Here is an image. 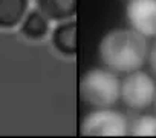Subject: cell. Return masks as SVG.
Here are the masks:
<instances>
[{
  "mask_svg": "<svg viewBox=\"0 0 156 138\" xmlns=\"http://www.w3.org/2000/svg\"><path fill=\"white\" fill-rule=\"evenodd\" d=\"M98 54L112 72L132 74L139 71L148 57L147 38L133 29L118 28L109 31L100 42Z\"/></svg>",
  "mask_w": 156,
  "mask_h": 138,
  "instance_id": "6da1fadb",
  "label": "cell"
},
{
  "mask_svg": "<svg viewBox=\"0 0 156 138\" xmlns=\"http://www.w3.org/2000/svg\"><path fill=\"white\" fill-rule=\"evenodd\" d=\"M80 95L86 104L106 109L119 100L121 82L112 71L90 69L81 77Z\"/></svg>",
  "mask_w": 156,
  "mask_h": 138,
  "instance_id": "7a4b0ae2",
  "label": "cell"
},
{
  "mask_svg": "<svg viewBox=\"0 0 156 138\" xmlns=\"http://www.w3.org/2000/svg\"><path fill=\"white\" fill-rule=\"evenodd\" d=\"M129 132V123L119 111L106 107L89 112L81 121V133L90 138H121Z\"/></svg>",
  "mask_w": 156,
  "mask_h": 138,
  "instance_id": "3957f363",
  "label": "cell"
},
{
  "mask_svg": "<svg viewBox=\"0 0 156 138\" xmlns=\"http://www.w3.org/2000/svg\"><path fill=\"white\" fill-rule=\"evenodd\" d=\"M119 98L127 107L133 111H144L150 107L156 98V83L153 77L141 69L127 74L121 82Z\"/></svg>",
  "mask_w": 156,
  "mask_h": 138,
  "instance_id": "277c9868",
  "label": "cell"
},
{
  "mask_svg": "<svg viewBox=\"0 0 156 138\" xmlns=\"http://www.w3.org/2000/svg\"><path fill=\"white\" fill-rule=\"evenodd\" d=\"M126 16L130 29L144 38H156V0H130Z\"/></svg>",
  "mask_w": 156,
  "mask_h": 138,
  "instance_id": "5b68a950",
  "label": "cell"
},
{
  "mask_svg": "<svg viewBox=\"0 0 156 138\" xmlns=\"http://www.w3.org/2000/svg\"><path fill=\"white\" fill-rule=\"evenodd\" d=\"M52 46L55 48L57 52H60L64 57H73L78 51V43H76V20H67L58 23L51 37Z\"/></svg>",
  "mask_w": 156,
  "mask_h": 138,
  "instance_id": "8992f818",
  "label": "cell"
},
{
  "mask_svg": "<svg viewBox=\"0 0 156 138\" xmlns=\"http://www.w3.org/2000/svg\"><path fill=\"white\" fill-rule=\"evenodd\" d=\"M78 0H35V9H38L49 22L72 20L76 13Z\"/></svg>",
  "mask_w": 156,
  "mask_h": 138,
  "instance_id": "52a82bcc",
  "label": "cell"
},
{
  "mask_svg": "<svg viewBox=\"0 0 156 138\" xmlns=\"http://www.w3.org/2000/svg\"><path fill=\"white\" fill-rule=\"evenodd\" d=\"M28 8L29 0H0V28L12 29L22 25Z\"/></svg>",
  "mask_w": 156,
  "mask_h": 138,
  "instance_id": "ba28073f",
  "label": "cell"
},
{
  "mask_svg": "<svg viewBox=\"0 0 156 138\" xmlns=\"http://www.w3.org/2000/svg\"><path fill=\"white\" fill-rule=\"evenodd\" d=\"M20 32L28 40H32V42L43 40L49 34V20L38 9H32L23 19L20 25Z\"/></svg>",
  "mask_w": 156,
  "mask_h": 138,
  "instance_id": "9c48e42d",
  "label": "cell"
},
{
  "mask_svg": "<svg viewBox=\"0 0 156 138\" xmlns=\"http://www.w3.org/2000/svg\"><path fill=\"white\" fill-rule=\"evenodd\" d=\"M129 133L135 138H156V115H142L129 126Z\"/></svg>",
  "mask_w": 156,
  "mask_h": 138,
  "instance_id": "30bf717a",
  "label": "cell"
},
{
  "mask_svg": "<svg viewBox=\"0 0 156 138\" xmlns=\"http://www.w3.org/2000/svg\"><path fill=\"white\" fill-rule=\"evenodd\" d=\"M147 58H148V64H150L151 72L156 75V38L151 43V46L148 48V57Z\"/></svg>",
  "mask_w": 156,
  "mask_h": 138,
  "instance_id": "8fae6325",
  "label": "cell"
},
{
  "mask_svg": "<svg viewBox=\"0 0 156 138\" xmlns=\"http://www.w3.org/2000/svg\"><path fill=\"white\" fill-rule=\"evenodd\" d=\"M153 106H154V111H156V98H154V103H153Z\"/></svg>",
  "mask_w": 156,
  "mask_h": 138,
  "instance_id": "7c38bea8",
  "label": "cell"
},
{
  "mask_svg": "<svg viewBox=\"0 0 156 138\" xmlns=\"http://www.w3.org/2000/svg\"><path fill=\"white\" fill-rule=\"evenodd\" d=\"M130 138H135V136H130Z\"/></svg>",
  "mask_w": 156,
  "mask_h": 138,
  "instance_id": "4fadbf2b",
  "label": "cell"
},
{
  "mask_svg": "<svg viewBox=\"0 0 156 138\" xmlns=\"http://www.w3.org/2000/svg\"><path fill=\"white\" fill-rule=\"evenodd\" d=\"M86 138H87V136H86Z\"/></svg>",
  "mask_w": 156,
  "mask_h": 138,
  "instance_id": "5bb4252c",
  "label": "cell"
}]
</instances>
